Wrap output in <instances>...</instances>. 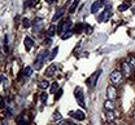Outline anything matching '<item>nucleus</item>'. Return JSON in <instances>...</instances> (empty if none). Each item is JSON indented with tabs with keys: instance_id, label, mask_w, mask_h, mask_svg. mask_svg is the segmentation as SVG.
I'll list each match as a JSON object with an SVG mask.
<instances>
[{
	"instance_id": "c9c22d12",
	"label": "nucleus",
	"mask_w": 135,
	"mask_h": 125,
	"mask_svg": "<svg viewBox=\"0 0 135 125\" xmlns=\"http://www.w3.org/2000/svg\"><path fill=\"white\" fill-rule=\"evenodd\" d=\"M46 2H47L48 4H52V3H53V0H46Z\"/></svg>"
},
{
	"instance_id": "c756f323",
	"label": "nucleus",
	"mask_w": 135,
	"mask_h": 125,
	"mask_svg": "<svg viewBox=\"0 0 135 125\" xmlns=\"http://www.w3.org/2000/svg\"><path fill=\"white\" fill-rule=\"evenodd\" d=\"M44 44H46L47 47H49V45L52 44V40H51V38H48V39H46V40H44Z\"/></svg>"
},
{
	"instance_id": "4c0bfd02",
	"label": "nucleus",
	"mask_w": 135,
	"mask_h": 125,
	"mask_svg": "<svg viewBox=\"0 0 135 125\" xmlns=\"http://www.w3.org/2000/svg\"><path fill=\"white\" fill-rule=\"evenodd\" d=\"M132 13H134V14H135V8H134V10H132Z\"/></svg>"
},
{
	"instance_id": "f257e3e1",
	"label": "nucleus",
	"mask_w": 135,
	"mask_h": 125,
	"mask_svg": "<svg viewBox=\"0 0 135 125\" xmlns=\"http://www.w3.org/2000/svg\"><path fill=\"white\" fill-rule=\"evenodd\" d=\"M47 58H49V57H48V50H43V52H40V53L38 54V57H37L35 62H34V69L40 70V69H42V66H43V63H44V61H46Z\"/></svg>"
},
{
	"instance_id": "20e7f679",
	"label": "nucleus",
	"mask_w": 135,
	"mask_h": 125,
	"mask_svg": "<svg viewBox=\"0 0 135 125\" xmlns=\"http://www.w3.org/2000/svg\"><path fill=\"white\" fill-rule=\"evenodd\" d=\"M75 98L78 101V105H79L82 108L86 107V102H85V96H83V92L81 88H77L75 89Z\"/></svg>"
},
{
	"instance_id": "6ab92c4d",
	"label": "nucleus",
	"mask_w": 135,
	"mask_h": 125,
	"mask_svg": "<svg viewBox=\"0 0 135 125\" xmlns=\"http://www.w3.org/2000/svg\"><path fill=\"white\" fill-rule=\"evenodd\" d=\"M57 53H59V47H56V48H53V50H52V53H51V55H49V59H51V61H53Z\"/></svg>"
},
{
	"instance_id": "423d86ee",
	"label": "nucleus",
	"mask_w": 135,
	"mask_h": 125,
	"mask_svg": "<svg viewBox=\"0 0 135 125\" xmlns=\"http://www.w3.org/2000/svg\"><path fill=\"white\" fill-rule=\"evenodd\" d=\"M107 97H108V99H112V101L117 97V90H116L114 85H109L107 88Z\"/></svg>"
},
{
	"instance_id": "bb28decb",
	"label": "nucleus",
	"mask_w": 135,
	"mask_h": 125,
	"mask_svg": "<svg viewBox=\"0 0 135 125\" xmlns=\"http://www.w3.org/2000/svg\"><path fill=\"white\" fill-rule=\"evenodd\" d=\"M83 27H85V25H83V23H79V25H77V26H75V32H81Z\"/></svg>"
},
{
	"instance_id": "473e14b6",
	"label": "nucleus",
	"mask_w": 135,
	"mask_h": 125,
	"mask_svg": "<svg viewBox=\"0 0 135 125\" xmlns=\"http://www.w3.org/2000/svg\"><path fill=\"white\" fill-rule=\"evenodd\" d=\"M57 125H68V122H66V121H64V120H60V121L57 122Z\"/></svg>"
},
{
	"instance_id": "2eb2a0df",
	"label": "nucleus",
	"mask_w": 135,
	"mask_h": 125,
	"mask_svg": "<svg viewBox=\"0 0 135 125\" xmlns=\"http://www.w3.org/2000/svg\"><path fill=\"white\" fill-rule=\"evenodd\" d=\"M64 13H65V10H64V9H60V10H59V12H56V14L53 16L52 21H57L59 18H61V17L64 16Z\"/></svg>"
},
{
	"instance_id": "a211bd4d",
	"label": "nucleus",
	"mask_w": 135,
	"mask_h": 125,
	"mask_svg": "<svg viewBox=\"0 0 135 125\" xmlns=\"http://www.w3.org/2000/svg\"><path fill=\"white\" fill-rule=\"evenodd\" d=\"M48 86H49V83H48L47 80H43V81L39 83V88H40V89H47Z\"/></svg>"
},
{
	"instance_id": "ddd939ff",
	"label": "nucleus",
	"mask_w": 135,
	"mask_h": 125,
	"mask_svg": "<svg viewBox=\"0 0 135 125\" xmlns=\"http://www.w3.org/2000/svg\"><path fill=\"white\" fill-rule=\"evenodd\" d=\"M100 7H101V2L100 0H97V2H95L94 4H92V7H91V13H97V10L100 9Z\"/></svg>"
},
{
	"instance_id": "a878e982",
	"label": "nucleus",
	"mask_w": 135,
	"mask_h": 125,
	"mask_svg": "<svg viewBox=\"0 0 135 125\" xmlns=\"http://www.w3.org/2000/svg\"><path fill=\"white\" fill-rule=\"evenodd\" d=\"M47 98H48V94H47V93H42L40 99H42V102H43L44 105H46V102H47Z\"/></svg>"
},
{
	"instance_id": "72a5a7b5",
	"label": "nucleus",
	"mask_w": 135,
	"mask_h": 125,
	"mask_svg": "<svg viewBox=\"0 0 135 125\" xmlns=\"http://www.w3.org/2000/svg\"><path fill=\"white\" fill-rule=\"evenodd\" d=\"M68 125H77V124H74L73 121H69V122H68Z\"/></svg>"
},
{
	"instance_id": "6e6552de",
	"label": "nucleus",
	"mask_w": 135,
	"mask_h": 125,
	"mask_svg": "<svg viewBox=\"0 0 135 125\" xmlns=\"http://www.w3.org/2000/svg\"><path fill=\"white\" fill-rule=\"evenodd\" d=\"M70 115L75 119V120H79V121H82V120H85V117H86V115L82 112V111H75V112H70Z\"/></svg>"
},
{
	"instance_id": "4be33fe9",
	"label": "nucleus",
	"mask_w": 135,
	"mask_h": 125,
	"mask_svg": "<svg viewBox=\"0 0 135 125\" xmlns=\"http://www.w3.org/2000/svg\"><path fill=\"white\" fill-rule=\"evenodd\" d=\"M55 31H56L55 26H53V25H52V26H49V28H48V36H49V38H52V36L55 35Z\"/></svg>"
},
{
	"instance_id": "5701e85b",
	"label": "nucleus",
	"mask_w": 135,
	"mask_h": 125,
	"mask_svg": "<svg viewBox=\"0 0 135 125\" xmlns=\"http://www.w3.org/2000/svg\"><path fill=\"white\" fill-rule=\"evenodd\" d=\"M72 35H73V32L69 31V32H66V34H62V35H61V39H62V40H66V39H69Z\"/></svg>"
},
{
	"instance_id": "aec40b11",
	"label": "nucleus",
	"mask_w": 135,
	"mask_h": 125,
	"mask_svg": "<svg viewBox=\"0 0 135 125\" xmlns=\"http://www.w3.org/2000/svg\"><path fill=\"white\" fill-rule=\"evenodd\" d=\"M22 26H24V27H30L31 26V22H30V19L29 18H24V19H22Z\"/></svg>"
},
{
	"instance_id": "1a4fd4ad",
	"label": "nucleus",
	"mask_w": 135,
	"mask_h": 125,
	"mask_svg": "<svg viewBox=\"0 0 135 125\" xmlns=\"http://www.w3.org/2000/svg\"><path fill=\"white\" fill-rule=\"evenodd\" d=\"M56 70H57V67H56V65H51V66L48 67V69L46 70V72H44V75H46L47 77H51V76H53V75H55Z\"/></svg>"
},
{
	"instance_id": "a19ab883",
	"label": "nucleus",
	"mask_w": 135,
	"mask_h": 125,
	"mask_svg": "<svg viewBox=\"0 0 135 125\" xmlns=\"http://www.w3.org/2000/svg\"><path fill=\"white\" fill-rule=\"evenodd\" d=\"M121 125H123V124H121Z\"/></svg>"
},
{
	"instance_id": "b1692460",
	"label": "nucleus",
	"mask_w": 135,
	"mask_h": 125,
	"mask_svg": "<svg viewBox=\"0 0 135 125\" xmlns=\"http://www.w3.org/2000/svg\"><path fill=\"white\" fill-rule=\"evenodd\" d=\"M127 62L130 63V66L132 67V69H135V57H130V58L127 59Z\"/></svg>"
},
{
	"instance_id": "dca6fc26",
	"label": "nucleus",
	"mask_w": 135,
	"mask_h": 125,
	"mask_svg": "<svg viewBox=\"0 0 135 125\" xmlns=\"http://www.w3.org/2000/svg\"><path fill=\"white\" fill-rule=\"evenodd\" d=\"M129 8H130V5L127 3H123V4L118 5V10H120V12H125V10H127Z\"/></svg>"
},
{
	"instance_id": "393cba45",
	"label": "nucleus",
	"mask_w": 135,
	"mask_h": 125,
	"mask_svg": "<svg viewBox=\"0 0 135 125\" xmlns=\"http://www.w3.org/2000/svg\"><path fill=\"white\" fill-rule=\"evenodd\" d=\"M57 88H59V84H57V83H53V84L51 85V93H56Z\"/></svg>"
},
{
	"instance_id": "412c9836",
	"label": "nucleus",
	"mask_w": 135,
	"mask_h": 125,
	"mask_svg": "<svg viewBox=\"0 0 135 125\" xmlns=\"http://www.w3.org/2000/svg\"><path fill=\"white\" fill-rule=\"evenodd\" d=\"M31 74H32V69H31V67H26V69L24 70V75H25L26 77L31 76Z\"/></svg>"
},
{
	"instance_id": "cd10ccee",
	"label": "nucleus",
	"mask_w": 135,
	"mask_h": 125,
	"mask_svg": "<svg viewBox=\"0 0 135 125\" xmlns=\"http://www.w3.org/2000/svg\"><path fill=\"white\" fill-rule=\"evenodd\" d=\"M61 96H62V89H59V92L55 94V99H56V101L60 99V97H61Z\"/></svg>"
},
{
	"instance_id": "c85d7f7f",
	"label": "nucleus",
	"mask_w": 135,
	"mask_h": 125,
	"mask_svg": "<svg viewBox=\"0 0 135 125\" xmlns=\"http://www.w3.org/2000/svg\"><path fill=\"white\" fill-rule=\"evenodd\" d=\"M53 119H55V120H61V115H60L59 111H56V112L53 113Z\"/></svg>"
},
{
	"instance_id": "2f4dec72",
	"label": "nucleus",
	"mask_w": 135,
	"mask_h": 125,
	"mask_svg": "<svg viewBox=\"0 0 135 125\" xmlns=\"http://www.w3.org/2000/svg\"><path fill=\"white\" fill-rule=\"evenodd\" d=\"M34 4V0H30V2H27L26 4H25V7H31Z\"/></svg>"
},
{
	"instance_id": "ea45409f",
	"label": "nucleus",
	"mask_w": 135,
	"mask_h": 125,
	"mask_svg": "<svg viewBox=\"0 0 135 125\" xmlns=\"http://www.w3.org/2000/svg\"><path fill=\"white\" fill-rule=\"evenodd\" d=\"M103 2H105V0H103Z\"/></svg>"
},
{
	"instance_id": "f03ea898",
	"label": "nucleus",
	"mask_w": 135,
	"mask_h": 125,
	"mask_svg": "<svg viewBox=\"0 0 135 125\" xmlns=\"http://www.w3.org/2000/svg\"><path fill=\"white\" fill-rule=\"evenodd\" d=\"M109 79H110L112 85H114V86L121 85V84H122V80H123V74H122L121 71H118V70H114L113 72L110 74Z\"/></svg>"
},
{
	"instance_id": "9d476101",
	"label": "nucleus",
	"mask_w": 135,
	"mask_h": 125,
	"mask_svg": "<svg viewBox=\"0 0 135 125\" xmlns=\"http://www.w3.org/2000/svg\"><path fill=\"white\" fill-rule=\"evenodd\" d=\"M105 117H107V120H108L109 122H113V121L116 120V113L112 111V110H107V112H105Z\"/></svg>"
},
{
	"instance_id": "58836bf2",
	"label": "nucleus",
	"mask_w": 135,
	"mask_h": 125,
	"mask_svg": "<svg viewBox=\"0 0 135 125\" xmlns=\"http://www.w3.org/2000/svg\"><path fill=\"white\" fill-rule=\"evenodd\" d=\"M2 125H7V122H3V124H2Z\"/></svg>"
},
{
	"instance_id": "9b49d317",
	"label": "nucleus",
	"mask_w": 135,
	"mask_h": 125,
	"mask_svg": "<svg viewBox=\"0 0 135 125\" xmlns=\"http://www.w3.org/2000/svg\"><path fill=\"white\" fill-rule=\"evenodd\" d=\"M24 44H25V48H26V50H30V49L32 48V45H34V41L31 40V38L26 36V38L24 39Z\"/></svg>"
},
{
	"instance_id": "39448f33",
	"label": "nucleus",
	"mask_w": 135,
	"mask_h": 125,
	"mask_svg": "<svg viewBox=\"0 0 135 125\" xmlns=\"http://www.w3.org/2000/svg\"><path fill=\"white\" fill-rule=\"evenodd\" d=\"M132 70H134V69L130 66V63H129L127 61L122 62V65H121V72L125 75V76H130L131 72H132Z\"/></svg>"
},
{
	"instance_id": "0eeeda50",
	"label": "nucleus",
	"mask_w": 135,
	"mask_h": 125,
	"mask_svg": "<svg viewBox=\"0 0 135 125\" xmlns=\"http://www.w3.org/2000/svg\"><path fill=\"white\" fill-rule=\"evenodd\" d=\"M110 16H112V10H110V8L108 7L104 12L99 16V22H105V21H108V19L110 18Z\"/></svg>"
},
{
	"instance_id": "f704fd0d",
	"label": "nucleus",
	"mask_w": 135,
	"mask_h": 125,
	"mask_svg": "<svg viewBox=\"0 0 135 125\" xmlns=\"http://www.w3.org/2000/svg\"><path fill=\"white\" fill-rule=\"evenodd\" d=\"M132 120H134V122H135V111L132 112Z\"/></svg>"
},
{
	"instance_id": "7c9ffc66",
	"label": "nucleus",
	"mask_w": 135,
	"mask_h": 125,
	"mask_svg": "<svg viewBox=\"0 0 135 125\" xmlns=\"http://www.w3.org/2000/svg\"><path fill=\"white\" fill-rule=\"evenodd\" d=\"M86 32L87 34H91L92 32V27L91 26H86Z\"/></svg>"
},
{
	"instance_id": "e433bc0d",
	"label": "nucleus",
	"mask_w": 135,
	"mask_h": 125,
	"mask_svg": "<svg viewBox=\"0 0 135 125\" xmlns=\"http://www.w3.org/2000/svg\"><path fill=\"white\" fill-rule=\"evenodd\" d=\"M2 81H3V77H2V76H0V83H2Z\"/></svg>"
},
{
	"instance_id": "7ed1b4c3",
	"label": "nucleus",
	"mask_w": 135,
	"mask_h": 125,
	"mask_svg": "<svg viewBox=\"0 0 135 125\" xmlns=\"http://www.w3.org/2000/svg\"><path fill=\"white\" fill-rule=\"evenodd\" d=\"M100 75H101V70L94 72L91 76L87 79V85H88V86H91V88H94V86L96 85V83H97V79L100 77Z\"/></svg>"
},
{
	"instance_id": "f8f14e48",
	"label": "nucleus",
	"mask_w": 135,
	"mask_h": 125,
	"mask_svg": "<svg viewBox=\"0 0 135 125\" xmlns=\"http://www.w3.org/2000/svg\"><path fill=\"white\" fill-rule=\"evenodd\" d=\"M104 107H105V110H112V111H113L114 107H116V105H114V102L112 101V99H108V101H105Z\"/></svg>"
},
{
	"instance_id": "4468645a",
	"label": "nucleus",
	"mask_w": 135,
	"mask_h": 125,
	"mask_svg": "<svg viewBox=\"0 0 135 125\" xmlns=\"http://www.w3.org/2000/svg\"><path fill=\"white\" fill-rule=\"evenodd\" d=\"M17 122H18V125H26V117H25V115H18L17 116Z\"/></svg>"
},
{
	"instance_id": "f3484780",
	"label": "nucleus",
	"mask_w": 135,
	"mask_h": 125,
	"mask_svg": "<svg viewBox=\"0 0 135 125\" xmlns=\"http://www.w3.org/2000/svg\"><path fill=\"white\" fill-rule=\"evenodd\" d=\"M78 3H79V0H74V3L70 5V9H69L70 13H74V12H75V9H77V7H78Z\"/></svg>"
}]
</instances>
